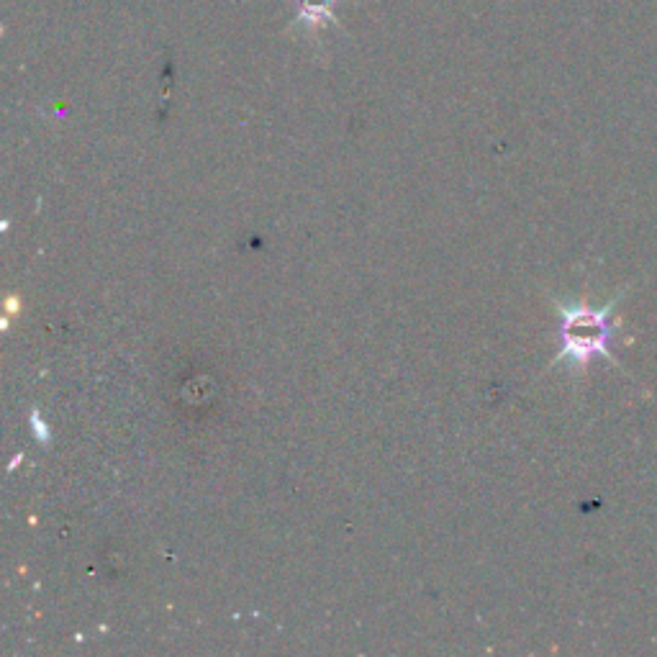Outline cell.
I'll return each mask as SVG.
<instances>
[{
    "label": "cell",
    "mask_w": 657,
    "mask_h": 657,
    "mask_svg": "<svg viewBox=\"0 0 657 657\" xmlns=\"http://www.w3.org/2000/svg\"><path fill=\"white\" fill-rule=\"evenodd\" d=\"M334 11V0H301L298 16L303 18L306 26H324L329 24Z\"/></svg>",
    "instance_id": "7a4b0ae2"
},
{
    "label": "cell",
    "mask_w": 657,
    "mask_h": 657,
    "mask_svg": "<svg viewBox=\"0 0 657 657\" xmlns=\"http://www.w3.org/2000/svg\"><path fill=\"white\" fill-rule=\"evenodd\" d=\"M624 296H627V288L609 298L604 306H591L586 301L565 303L552 298L557 311V344H560L552 365L568 362L573 370H586L593 360L601 357V360H609L611 365L619 367L611 350H614L616 334H619L614 314Z\"/></svg>",
    "instance_id": "6da1fadb"
},
{
    "label": "cell",
    "mask_w": 657,
    "mask_h": 657,
    "mask_svg": "<svg viewBox=\"0 0 657 657\" xmlns=\"http://www.w3.org/2000/svg\"><path fill=\"white\" fill-rule=\"evenodd\" d=\"M31 427H34V437L39 439L42 444H49L52 442V434H49V427L44 424L42 419V411H31Z\"/></svg>",
    "instance_id": "3957f363"
}]
</instances>
